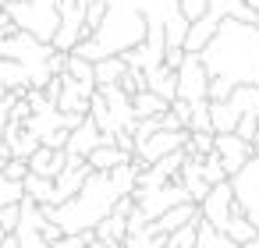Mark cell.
<instances>
[{
    "label": "cell",
    "mask_w": 259,
    "mask_h": 248,
    "mask_svg": "<svg viewBox=\"0 0 259 248\" xmlns=\"http://www.w3.org/2000/svg\"><path fill=\"white\" fill-rule=\"evenodd\" d=\"M25 174H29V163L25 160H8L4 163V177L8 181H25Z\"/></svg>",
    "instance_id": "cell-34"
},
{
    "label": "cell",
    "mask_w": 259,
    "mask_h": 248,
    "mask_svg": "<svg viewBox=\"0 0 259 248\" xmlns=\"http://www.w3.org/2000/svg\"><path fill=\"white\" fill-rule=\"evenodd\" d=\"M75 4H78V8H89V4H96V0H75Z\"/></svg>",
    "instance_id": "cell-36"
},
{
    "label": "cell",
    "mask_w": 259,
    "mask_h": 248,
    "mask_svg": "<svg viewBox=\"0 0 259 248\" xmlns=\"http://www.w3.org/2000/svg\"><path fill=\"white\" fill-rule=\"evenodd\" d=\"M209 78L231 85H259V25L224 18L213 39L199 54Z\"/></svg>",
    "instance_id": "cell-2"
},
{
    "label": "cell",
    "mask_w": 259,
    "mask_h": 248,
    "mask_svg": "<svg viewBox=\"0 0 259 248\" xmlns=\"http://www.w3.org/2000/svg\"><path fill=\"white\" fill-rule=\"evenodd\" d=\"M135 181H139V163L132 160L110 174H89L78 195H71L61 206H39V213L43 220L57 223L61 234H93L96 223L110 216V209L135 191Z\"/></svg>",
    "instance_id": "cell-1"
},
{
    "label": "cell",
    "mask_w": 259,
    "mask_h": 248,
    "mask_svg": "<svg viewBox=\"0 0 259 248\" xmlns=\"http://www.w3.org/2000/svg\"><path fill=\"white\" fill-rule=\"evenodd\" d=\"M174 78H178V85H174V100H181V103H188V107H192V103H206L209 75H206L199 54H185V61L178 64Z\"/></svg>",
    "instance_id": "cell-7"
},
{
    "label": "cell",
    "mask_w": 259,
    "mask_h": 248,
    "mask_svg": "<svg viewBox=\"0 0 259 248\" xmlns=\"http://www.w3.org/2000/svg\"><path fill=\"white\" fill-rule=\"evenodd\" d=\"M167 100H160L156 92H149V89H142V92H135L132 96V114H135V121H142V117H160V114H167Z\"/></svg>",
    "instance_id": "cell-21"
},
{
    "label": "cell",
    "mask_w": 259,
    "mask_h": 248,
    "mask_svg": "<svg viewBox=\"0 0 259 248\" xmlns=\"http://www.w3.org/2000/svg\"><path fill=\"white\" fill-rule=\"evenodd\" d=\"M227 181H231V191H234V213L245 216V220L255 227V234H259V160L252 156V160H248L238 174H231Z\"/></svg>",
    "instance_id": "cell-5"
},
{
    "label": "cell",
    "mask_w": 259,
    "mask_h": 248,
    "mask_svg": "<svg viewBox=\"0 0 259 248\" xmlns=\"http://www.w3.org/2000/svg\"><path fill=\"white\" fill-rule=\"evenodd\" d=\"M213 131H195V135H188V145H185V153L188 156H209L213 153Z\"/></svg>",
    "instance_id": "cell-28"
},
{
    "label": "cell",
    "mask_w": 259,
    "mask_h": 248,
    "mask_svg": "<svg viewBox=\"0 0 259 248\" xmlns=\"http://www.w3.org/2000/svg\"><path fill=\"white\" fill-rule=\"evenodd\" d=\"M213 156L220 160L224 174L231 177V174H238V170L252 160V145L241 142L238 135H217V138H213Z\"/></svg>",
    "instance_id": "cell-12"
},
{
    "label": "cell",
    "mask_w": 259,
    "mask_h": 248,
    "mask_svg": "<svg viewBox=\"0 0 259 248\" xmlns=\"http://www.w3.org/2000/svg\"><path fill=\"white\" fill-rule=\"evenodd\" d=\"M4 237H8V234H4V230H0V244H4Z\"/></svg>",
    "instance_id": "cell-38"
},
{
    "label": "cell",
    "mask_w": 259,
    "mask_h": 248,
    "mask_svg": "<svg viewBox=\"0 0 259 248\" xmlns=\"http://www.w3.org/2000/svg\"><path fill=\"white\" fill-rule=\"evenodd\" d=\"M188 145V131H153V135H146L142 142H135V163L139 167H153V163H160L163 156H170V153H181Z\"/></svg>",
    "instance_id": "cell-8"
},
{
    "label": "cell",
    "mask_w": 259,
    "mask_h": 248,
    "mask_svg": "<svg viewBox=\"0 0 259 248\" xmlns=\"http://www.w3.org/2000/svg\"><path fill=\"white\" fill-rule=\"evenodd\" d=\"M220 22H224V18H220L217 11H209V8H206V15H202V18L188 22V32H185L181 50H185V54H202V46L213 39V32L220 29Z\"/></svg>",
    "instance_id": "cell-13"
},
{
    "label": "cell",
    "mask_w": 259,
    "mask_h": 248,
    "mask_svg": "<svg viewBox=\"0 0 259 248\" xmlns=\"http://www.w3.org/2000/svg\"><path fill=\"white\" fill-rule=\"evenodd\" d=\"M4 15L18 25V32H29L39 43H50L57 32V8L43 4V0H15L4 8Z\"/></svg>",
    "instance_id": "cell-4"
},
{
    "label": "cell",
    "mask_w": 259,
    "mask_h": 248,
    "mask_svg": "<svg viewBox=\"0 0 259 248\" xmlns=\"http://www.w3.org/2000/svg\"><path fill=\"white\" fill-rule=\"evenodd\" d=\"M124 71H128L124 57H103V61H96V64H93V82H96V89H107V85H121Z\"/></svg>",
    "instance_id": "cell-18"
},
{
    "label": "cell",
    "mask_w": 259,
    "mask_h": 248,
    "mask_svg": "<svg viewBox=\"0 0 259 248\" xmlns=\"http://www.w3.org/2000/svg\"><path fill=\"white\" fill-rule=\"evenodd\" d=\"M18 220H22V206H4V209H0V230H4V234H15Z\"/></svg>",
    "instance_id": "cell-32"
},
{
    "label": "cell",
    "mask_w": 259,
    "mask_h": 248,
    "mask_svg": "<svg viewBox=\"0 0 259 248\" xmlns=\"http://www.w3.org/2000/svg\"><path fill=\"white\" fill-rule=\"evenodd\" d=\"M224 237H227L231 244H248V241H255L259 234H255V227H252L245 216H231L227 227H224Z\"/></svg>",
    "instance_id": "cell-25"
},
{
    "label": "cell",
    "mask_w": 259,
    "mask_h": 248,
    "mask_svg": "<svg viewBox=\"0 0 259 248\" xmlns=\"http://www.w3.org/2000/svg\"><path fill=\"white\" fill-rule=\"evenodd\" d=\"M82 39H85V8H78L75 0H61L57 4V32H54L50 46L57 54H71Z\"/></svg>",
    "instance_id": "cell-6"
},
{
    "label": "cell",
    "mask_w": 259,
    "mask_h": 248,
    "mask_svg": "<svg viewBox=\"0 0 259 248\" xmlns=\"http://www.w3.org/2000/svg\"><path fill=\"white\" fill-rule=\"evenodd\" d=\"M174 85H178V78H174V68H167V64H160V68H153L149 75H146V89L149 92H156L160 100H174Z\"/></svg>",
    "instance_id": "cell-20"
},
{
    "label": "cell",
    "mask_w": 259,
    "mask_h": 248,
    "mask_svg": "<svg viewBox=\"0 0 259 248\" xmlns=\"http://www.w3.org/2000/svg\"><path fill=\"white\" fill-rule=\"evenodd\" d=\"M227 103L234 107L238 117H245V114H259V85H234L231 96H227Z\"/></svg>",
    "instance_id": "cell-23"
},
{
    "label": "cell",
    "mask_w": 259,
    "mask_h": 248,
    "mask_svg": "<svg viewBox=\"0 0 259 248\" xmlns=\"http://www.w3.org/2000/svg\"><path fill=\"white\" fill-rule=\"evenodd\" d=\"M199 167H202V181H206L209 188L227 181V174H224V167H220V160H217L213 153H209V156H202V163H199Z\"/></svg>",
    "instance_id": "cell-30"
},
{
    "label": "cell",
    "mask_w": 259,
    "mask_h": 248,
    "mask_svg": "<svg viewBox=\"0 0 259 248\" xmlns=\"http://www.w3.org/2000/svg\"><path fill=\"white\" fill-rule=\"evenodd\" d=\"M100 138H103V135H100V128H96V124L89 121V114H85V121H82L75 131H68V145H64V153H68V156L85 160V156L100 145Z\"/></svg>",
    "instance_id": "cell-14"
},
{
    "label": "cell",
    "mask_w": 259,
    "mask_h": 248,
    "mask_svg": "<svg viewBox=\"0 0 259 248\" xmlns=\"http://www.w3.org/2000/svg\"><path fill=\"white\" fill-rule=\"evenodd\" d=\"M29 174H36V177H47V181H54L61 170H64V149L57 153V149H47V145H39L29 160Z\"/></svg>",
    "instance_id": "cell-15"
},
{
    "label": "cell",
    "mask_w": 259,
    "mask_h": 248,
    "mask_svg": "<svg viewBox=\"0 0 259 248\" xmlns=\"http://www.w3.org/2000/svg\"><path fill=\"white\" fill-rule=\"evenodd\" d=\"M22 188H25V199H29V202H36V206H50V202H54V181H47V177L25 174Z\"/></svg>",
    "instance_id": "cell-24"
},
{
    "label": "cell",
    "mask_w": 259,
    "mask_h": 248,
    "mask_svg": "<svg viewBox=\"0 0 259 248\" xmlns=\"http://www.w3.org/2000/svg\"><path fill=\"white\" fill-rule=\"evenodd\" d=\"M234 135H238L241 142H248V145H255V138H259V117H255V114H245V117L238 121V128H234Z\"/></svg>",
    "instance_id": "cell-31"
},
{
    "label": "cell",
    "mask_w": 259,
    "mask_h": 248,
    "mask_svg": "<svg viewBox=\"0 0 259 248\" xmlns=\"http://www.w3.org/2000/svg\"><path fill=\"white\" fill-rule=\"evenodd\" d=\"M0 11H4V8H0Z\"/></svg>",
    "instance_id": "cell-39"
},
{
    "label": "cell",
    "mask_w": 259,
    "mask_h": 248,
    "mask_svg": "<svg viewBox=\"0 0 259 248\" xmlns=\"http://www.w3.org/2000/svg\"><path fill=\"white\" fill-rule=\"evenodd\" d=\"M188 135H195V131H213L209 128V100L206 103H192V114H188V128H185Z\"/></svg>",
    "instance_id": "cell-27"
},
{
    "label": "cell",
    "mask_w": 259,
    "mask_h": 248,
    "mask_svg": "<svg viewBox=\"0 0 259 248\" xmlns=\"http://www.w3.org/2000/svg\"><path fill=\"white\" fill-rule=\"evenodd\" d=\"M25 89H29V68H22L18 61H0V96Z\"/></svg>",
    "instance_id": "cell-19"
},
{
    "label": "cell",
    "mask_w": 259,
    "mask_h": 248,
    "mask_svg": "<svg viewBox=\"0 0 259 248\" xmlns=\"http://www.w3.org/2000/svg\"><path fill=\"white\" fill-rule=\"evenodd\" d=\"M132 209H135L132 195H128V199H121V202L110 209V216H103V220L96 223L93 237H96L100 244H107V248H117V244L128 237V216H132Z\"/></svg>",
    "instance_id": "cell-10"
},
{
    "label": "cell",
    "mask_w": 259,
    "mask_h": 248,
    "mask_svg": "<svg viewBox=\"0 0 259 248\" xmlns=\"http://www.w3.org/2000/svg\"><path fill=\"white\" fill-rule=\"evenodd\" d=\"M231 216H238V213H234V191H231V181L213 184V188L206 191V199L199 202V220L224 234V227H227Z\"/></svg>",
    "instance_id": "cell-9"
},
{
    "label": "cell",
    "mask_w": 259,
    "mask_h": 248,
    "mask_svg": "<svg viewBox=\"0 0 259 248\" xmlns=\"http://www.w3.org/2000/svg\"><path fill=\"white\" fill-rule=\"evenodd\" d=\"M195 234H199V220L178 227L174 234H167V244H170V248H195Z\"/></svg>",
    "instance_id": "cell-29"
},
{
    "label": "cell",
    "mask_w": 259,
    "mask_h": 248,
    "mask_svg": "<svg viewBox=\"0 0 259 248\" xmlns=\"http://www.w3.org/2000/svg\"><path fill=\"white\" fill-rule=\"evenodd\" d=\"M178 8H181V15H185L188 22H195V18H202V15H206L209 0H178Z\"/></svg>",
    "instance_id": "cell-33"
},
{
    "label": "cell",
    "mask_w": 259,
    "mask_h": 248,
    "mask_svg": "<svg viewBox=\"0 0 259 248\" xmlns=\"http://www.w3.org/2000/svg\"><path fill=\"white\" fill-rule=\"evenodd\" d=\"M245 4H248L252 11H259V0H245Z\"/></svg>",
    "instance_id": "cell-37"
},
{
    "label": "cell",
    "mask_w": 259,
    "mask_h": 248,
    "mask_svg": "<svg viewBox=\"0 0 259 248\" xmlns=\"http://www.w3.org/2000/svg\"><path fill=\"white\" fill-rule=\"evenodd\" d=\"M107 11L103 22L96 25L93 36H85L71 54L96 64L103 57H124L135 46H142L149 25H146V11H142V0H103Z\"/></svg>",
    "instance_id": "cell-3"
},
{
    "label": "cell",
    "mask_w": 259,
    "mask_h": 248,
    "mask_svg": "<svg viewBox=\"0 0 259 248\" xmlns=\"http://www.w3.org/2000/svg\"><path fill=\"white\" fill-rule=\"evenodd\" d=\"M238 114H234V107L224 100V103H209V128H213V135H234V128H238Z\"/></svg>",
    "instance_id": "cell-22"
},
{
    "label": "cell",
    "mask_w": 259,
    "mask_h": 248,
    "mask_svg": "<svg viewBox=\"0 0 259 248\" xmlns=\"http://www.w3.org/2000/svg\"><path fill=\"white\" fill-rule=\"evenodd\" d=\"M195 220H199V206H195V202H181V206L167 209L160 220H153V227H156L160 234H174L178 227H185V223H195Z\"/></svg>",
    "instance_id": "cell-17"
},
{
    "label": "cell",
    "mask_w": 259,
    "mask_h": 248,
    "mask_svg": "<svg viewBox=\"0 0 259 248\" xmlns=\"http://www.w3.org/2000/svg\"><path fill=\"white\" fill-rule=\"evenodd\" d=\"M93 241H96L93 234H64L54 248H85V244H93Z\"/></svg>",
    "instance_id": "cell-35"
},
{
    "label": "cell",
    "mask_w": 259,
    "mask_h": 248,
    "mask_svg": "<svg viewBox=\"0 0 259 248\" xmlns=\"http://www.w3.org/2000/svg\"><path fill=\"white\" fill-rule=\"evenodd\" d=\"M22 202H25L22 181H8L4 170H0V209H4V206H22Z\"/></svg>",
    "instance_id": "cell-26"
},
{
    "label": "cell",
    "mask_w": 259,
    "mask_h": 248,
    "mask_svg": "<svg viewBox=\"0 0 259 248\" xmlns=\"http://www.w3.org/2000/svg\"><path fill=\"white\" fill-rule=\"evenodd\" d=\"M89 174H93V170L85 167V160L64 153V170L54 177V202H50V206H61V202H68L71 195H78V188L85 184Z\"/></svg>",
    "instance_id": "cell-11"
},
{
    "label": "cell",
    "mask_w": 259,
    "mask_h": 248,
    "mask_svg": "<svg viewBox=\"0 0 259 248\" xmlns=\"http://www.w3.org/2000/svg\"><path fill=\"white\" fill-rule=\"evenodd\" d=\"M121 163H132V156L121 153L117 145H96V149L85 156V167H89L93 174H110V170H117Z\"/></svg>",
    "instance_id": "cell-16"
}]
</instances>
